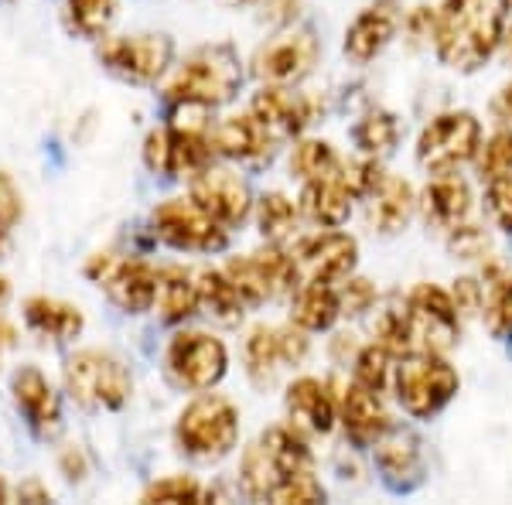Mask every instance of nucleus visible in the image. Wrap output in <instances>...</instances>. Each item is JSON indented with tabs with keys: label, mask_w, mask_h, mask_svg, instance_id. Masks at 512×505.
I'll list each match as a JSON object with an SVG mask.
<instances>
[{
	"label": "nucleus",
	"mask_w": 512,
	"mask_h": 505,
	"mask_svg": "<svg viewBox=\"0 0 512 505\" xmlns=\"http://www.w3.org/2000/svg\"><path fill=\"white\" fill-rule=\"evenodd\" d=\"M437 59L451 69L475 72L502 41V11L495 0H444L434 18Z\"/></svg>",
	"instance_id": "1"
},
{
	"label": "nucleus",
	"mask_w": 512,
	"mask_h": 505,
	"mask_svg": "<svg viewBox=\"0 0 512 505\" xmlns=\"http://www.w3.org/2000/svg\"><path fill=\"white\" fill-rule=\"evenodd\" d=\"M239 441V413L226 396L202 393L178 417V444L198 461L226 458Z\"/></svg>",
	"instance_id": "2"
},
{
	"label": "nucleus",
	"mask_w": 512,
	"mask_h": 505,
	"mask_svg": "<svg viewBox=\"0 0 512 505\" xmlns=\"http://www.w3.org/2000/svg\"><path fill=\"white\" fill-rule=\"evenodd\" d=\"M239 82H243V69H239L236 52L226 45H216L202 48V52L181 65L178 76L168 86V96L175 103L219 106L236 96Z\"/></svg>",
	"instance_id": "3"
},
{
	"label": "nucleus",
	"mask_w": 512,
	"mask_h": 505,
	"mask_svg": "<svg viewBox=\"0 0 512 505\" xmlns=\"http://www.w3.org/2000/svg\"><path fill=\"white\" fill-rule=\"evenodd\" d=\"M65 386L72 400L93 410H120L130 400V372L120 359L96 349L76 352L65 362Z\"/></svg>",
	"instance_id": "4"
},
{
	"label": "nucleus",
	"mask_w": 512,
	"mask_h": 505,
	"mask_svg": "<svg viewBox=\"0 0 512 505\" xmlns=\"http://www.w3.org/2000/svg\"><path fill=\"white\" fill-rule=\"evenodd\" d=\"M301 468H311V451L294 430L270 427L267 434L243 454V485L256 499H270V492L287 475Z\"/></svg>",
	"instance_id": "5"
},
{
	"label": "nucleus",
	"mask_w": 512,
	"mask_h": 505,
	"mask_svg": "<svg viewBox=\"0 0 512 505\" xmlns=\"http://www.w3.org/2000/svg\"><path fill=\"white\" fill-rule=\"evenodd\" d=\"M393 386L403 410L414 417H434L458 393V372L441 359V352H420L396 369Z\"/></svg>",
	"instance_id": "6"
},
{
	"label": "nucleus",
	"mask_w": 512,
	"mask_h": 505,
	"mask_svg": "<svg viewBox=\"0 0 512 505\" xmlns=\"http://www.w3.org/2000/svg\"><path fill=\"white\" fill-rule=\"evenodd\" d=\"M482 151V127L472 113H444L417 140V161L434 175H451Z\"/></svg>",
	"instance_id": "7"
},
{
	"label": "nucleus",
	"mask_w": 512,
	"mask_h": 505,
	"mask_svg": "<svg viewBox=\"0 0 512 505\" xmlns=\"http://www.w3.org/2000/svg\"><path fill=\"white\" fill-rule=\"evenodd\" d=\"M154 233L175 250L212 253L226 246V226L212 219L202 205L185 202V198H171L154 209Z\"/></svg>",
	"instance_id": "8"
},
{
	"label": "nucleus",
	"mask_w": 512,
	"mask_h": 505,
	"mask_svg": "<svg viewBox=\"0 0 512 505\" xmlns=\"http://www.w3.org/2000/svg\"><path fill=\"white\" fill-rule=\"evenodd\" d=\"M229 355L219 338L205 335V331H181L168 345V369L185 389L205 393L226 376Z\"/></svg>",
	"instance_id": "9"
},
{
	"label": "nucleus",
	"mask_w": 512,
	"mask_h": 505,
	"mask_svg": "<svg viewBox=\"0 0 512 505\" xmlns=\"http://www.w3.org/2000/svg\"><path fill=\"white\" fill-rule=\"evenodd\" d=\"M175 45L168 35H123L99 45V62L127 82H154L171 65Z\"/></svg>",
	"instance_id": "10"
},
{
	"label": "nucleus",
	"mask_w": 512,
	"mask_h": 505,
	"mask_svg": "<svg viewBox=\"0 0 512 505\" xmlns=\"http://www.w3.org/2000/svg\"><path fill=\"white\" fill-rule=\"evenodd\" d=\"M407 318L420 352H444L458 342V308L437 284H417L407 297Z\"/></svg>",
	"instance_id": "11"
},
{
	"label": "nucleus",
	"mask_w": 512,
	"mask_h": 505,
	"mask_svg": "<svg viewBox=\"0 0 512 505\" xmlns=\"http://www.w3.org/2000/svg\"><path fill=\"white\" fill-rule=\"evenodd\" d=\"M226 277L236 284L243 301L263 304V301H270V297H277L280 291H287V287H294L297 267H294V256L280 253L277 246H267V250H260V253L229 260Z\"/></svg>",
	"instance_id": "12"
},
{
	"label": "nucleus",
	"mask_w": 512,
	"mask_h": 505,
	"mask_svg": "<svg viewBox=\"0 0 512 505\" xmlns=\"http://www.w3.org/2000/svg\"><path fill=\"white\" fill-rule=\"evenodd\" d=\"M212 144L209 137H202L198 130L185 127H168V130H154L144 140V161L151 171L158 175H198L202 168H209L212 161Z\"/></svg>",
	"instance_id": "13"
},
{
	"label": "nucleus",
	"mask_w": 512,
	"mask_h": 505,
	"mask_svg": "<svg viewBox=\"0 0 512 505\" xmlns=\"http://www.w3.org/2000/svg\"><path fill=\"white\" fill-rule=\"evenodd\" d=\"M89 277L99 287H106L110 301L120 311L140 314L154 304V287H158V273L154 267H147L144 260H113V256H96L89 263Z\"/></svg>",
	"instance_id": "14"
},
{
	"label": "nucleus",
	"mask_w": 512,
	"mask_h": 505,
	"mask_svg": "<svg viewBox=\"0 0 512 505\" xmlns=\"http://www.w3.org/2000/svg\"><path fill=\"white\" fill-rule=\"evenodd\" d=\"M318 38L311 31H284L274 41L256 52L253 69L260 79L274 82V86H287V82L304 79L318 62Z\"/></svg>",
	"instance_id": "15"
},
{
	"label": "nucleus",
	"mask_w": 512,
	"mask_h": 505,
	"mask_svg": "<svg viewBox=\"0 0 512 505\" xmlns=\"http://www.w3.org/2000/svg\"><path fill=\"white\" fill-rule=\"evenodd\" d=\"M355 256H359V246L345 233H325L315 239H304L294 253L297 280H304V284H332V280H342L352 273Z\"/></svg>",
	"instance_id": "16"
},
{
	"label": "nucleus",
	"mask_w": 512,
	"mask_h": 505,
	"mask_svg": "<svg viewBox=\"0 0 512 505\" xmlns=\"http://www.w3.org/2000/svg\"><path fill=\"white\" fill-rule=\"evenodd\" d=\"M192 202L222 226H239L250 215V185L229 168H202L192 178Z\"/></svg>",
	"instance_id": "17"
},
{
	"label": "nucleus",
	"mask_w": 512,
	"mask_h": 505,
	"mask_svg": "<svg viewBox=\"0 0 512 505\" xmlns=\"http://www.w3.org/2000/svg\"><path fill=\"white\" fill-rule=\"evenodd\" d=\"M253 117L263 123L270 137H294L311 123V103L304 96L291 93L287 86H274L253 96Z\"/></svg>",
	"instance_id": "18"
},
{
	"label": "nucleus",
	"mask_w": 512,
	"mask_h": 505,
	"mask_svg": "<svg viewBox=\"0 0 512 505\" xmlns=\"http://www.w3.org/2000/svg\"><path fill=\"white\" fill-rule=\"evenodd\" d=\"M11 393H14V403H18V410L28 417V424L38 430V434H52V430H59V396L52 393V386H48V379L41 376L35 366H24L14 372L11 379Z\"/></svg>",
	"instance_id": "19"
},
{
	"label": "nucleus",
	"mask_w": 512,
	"mask_h": 505,
	"mask_svg": "<svg viewBox=\"0 0 512 505\" xmlns=\"http://www.w3.org/2000/svg\"><path fill=\"white\" fill-rule=\"evenodd\" d=\"M396 21H400V14H396L393 0H379V4L366 7V11L352 21V28L345 31V55L355 62L376 59V55L390 45Z\"/></svg>",
	"instance_id": "20"
},
{
	"label": "nucleus",
	"mask_w": 512,
	"mask_h": 505,
	"mask_svg": "<svg viewBox=\"0 0 512 505\" xmlns=\"http://www.w3.org/2000/svg\"><path fill=\"white\" fill-rule=\"evenodd\" d=\"M287 413L297 420V427L304 430H315V434H328L338 420V410H335V400L328 393V386L321 379H294L287 386Z\"/></svg>",
	"instance_id": "21"
},
{
	"label": "nucleus",
	"mask_w": 512,
	"mask_h": 505,
	"mask_svg": "<svg viewBox=\"0 0 512 505\" xmlns=\"http://www.w3.org/2000/svg\"><path fill=\"white\" fill-rule=\"evenodd\" d=\"M342 424L345 430L355 437V441L376 444V437H383L390 430V417H386L383 403H379V393L362 383H352L342 393Z\"/></svg>",
	"instance_id": "22"
},
{
	"label": "nucleus",
	"mask_w": 512,
	"mask_h": 505,
	"mask_svg": "<svg viewBox=\"0 0 512 505\" xmlns=\"http://www.w3.org/2000/svg\"><path fill=\"white\" fill-rule=\"evenodd\" d=\"M352 192L345 188V181L338 175L328 178H315V181H304V192H301V212L308 215L311 222L318 226H342L352 212Z\"/></svg>",
	"instance_id": "23"
},
{
	"label": "nucleus",
	"mask_w": 512,
	"mask_h": 505,
	"mask_svg": "<svg viewBox=\"0 0 512 505\" xmlns=\"http://www.w3.org/2000/svg\"><path fill=\"white\" fill-rule=\"evenodd\" d=\"M212 151L222 157H233V161H253L270 151V134L263 130V123L253 117H229L222 120L209 137Z\"/></svg>",
	"instance_id": "24"
},
{
	"label": "nucleus",
	"mask_w": 512,
	"mask_h": 505,
	"mask_svg": "<svg viewBox=\"0 0 512 505\" xmlns=\"http://www.w3.org/2000/svg\"><path fill=\"white\" fill-rule=\"evenodd\" d=\"M366 198H369V222H373L379 233H396V229H403L410 212H414V192H410V185L400 178H383Z\"/></svg>",
	"instance_id": "25"
},
{
	"label": "nucleus",
	"mask_w": 512,
	"mask_h": 505,
	"mask_svg": "<svg viewBox=\"0 0 512 505\" xmlns=\"http://www.w3.org/2000/svg\"><path fill=\"white\" fill-rule=\"evenodd\" d=\"M195 287H198V304H202L212 321H219V325H239V318H243V294L226 277V270H202L195 277Z\"/></svg>",
	"instance_id": "26"
},
{
	"label": "nucleus",
	"mask_w": 512,
	"mask_h": 505,
	"mask_svg": "<svg viewBox=\"0 0 512 505\" xmlns=\"http://www.w3.org/2000/svg\"><path fill=\"white\" fill-rule=\"evenodd\" d=\"M420 205H424L427 219L451 229L472 212V192H468V185L461 178H437L424 188Z\"/></svg>",
	"instance_id": "27"
},
{
	"label": "nucleus",
	"mask_w": 512,
	"mask_h": 505,
	"mask_svg": "<svg viewBox=\"0 0 512 505\" xmlns=\"http://www.w3.org/2000/svg\"><path fill=\"white\" fill-rule=\"evenodd\" d=\"M24 321L38 331V335H48L55 342H65V338H76L86 318H82L79 308L65 301H55V297H31L24 304Z\"/></svg>",
	"instance_id": "28"
},
{
	"label": "nucleus",
	"mask_w": 512,
	"mask_h": 505,
	"mask_svg": "<svg viewBox=\"0 0 512 505\" xmlns=\"http://www.w3.org/2000/svg\"><path fill=\"white\" fill-rule=\"evenodd\" d=\"M376 465L383 468V475L393 485H410L420 475V451L417 441L403 430H386L383 437H376Z\"/></svg>",
	"instance_id": "29"
},
{
	"label": "nucleus",
	"mask_w": 512,
	"mask_h": 505,
	"mask_svg": "<svg viewBox=\"0 0 512 505\" xmlns=\"http://www.w3.org/2000/svg\"><path fill=\"white\" fill-rule=\"evenodd\" d=\"M154 304H158L164 321H185L198 308L195 277L181 267L158 270V287H154Z\"/></svg>",
	"instance_id": "30"
},
{
	"label": "nucleus",
	"mask_w": 512,
	"mask_h": 505,
	"mask_svg": "<svg viewBox=\"0 0 512 505\" xmlns=\"http://www.w3.org/2000/svg\"><path fill=\"white\" fill-rule=\"evenodd\" d=\"M342 314L338 304V291H332L328 284H304L294 297V325L304 331H328Z\"/></svg>",
	"instance_id": "31"
},
{
	"label": "nucleus",
	"mask_w": 512,
	"mask_h": 505,
	"mask_svg": "<svg viewBox=\"0 0 512 505\" xmlns=\"http://www.w3.org/2000/svg\"><path fill=\"white\" fill-rule=\"evenodd\" d=\"M246 366L250 376L260 383H270L277 369H284V349H280V328H253L246 338Z\"/></svg>",
	"instance_id": "32"
},
{
	"label": "nucleus",
	"mask_w": 512,
	"mask_h": 505,
	"mask_svg": "<svg viewBox=\"0 0 512 505\" xmlns=\"http://www.w3.org/2000/svg\"><path fill=\"white\" fill-rule=\"evenodd\" d=\"M117 18V0H65V21L82 38H103Z\"/></svg>",
	"instance_id": "33"
},
{
	"label": "nucleus",
	"mask_w": 512,
	"mask_h": 505,
	"mask_svg": "<svg viewBox=\"0 0 512 505\" xmlns=\"http://www.w3.org/2000/svg\"><path fill=\"white\" fill-rule=\"evenodd\" d=\"M291 171L301 181L328 178L338 171V154L328 140H301L291 154Z\"/></svg>",
	"instance_id": "34"
},
{
	"label": "nucleus",
	"mask_w": 512,
	"mask_h": 505,
	"mask_svg": "<svg viewBox=\"0 0 512 505\" xmlns=\"http://www.w3.org/2000/svg\"><path fill=\"white\" fill-rule=\"evenodd\" d=\"M396 137H400V123H396L393 113L386 110H373L369 117H362V123L355 127V144L366 154H390L396 147Z\"/></svg>",
	"instance_id": "35"
},
{
	"label": "nucleus",
	"mask_w": 512,
	"mask_h": 505,
	"mask_svg": "<svg viewBox=\"0 0 512 505\" xmlns=\"http://www.w3.org/2000/svg\"><path fill=\"white\" fill-rule=\"evenodd\" d=\"M256 219H260V233L277 243V239H284L294 229L297 209H294L291 198H284L280 192H270L260 198V205H256Z\"/></svg>",
	"instance_id": "36"
},
{
	"label": "nucleus",
	"mask_w": 512,
	"mask_h": 505,
	"mask_svg": "<svg viewBox=\"0 0 512 505\" xmlns=\"http://www.w3.org/2000/svg\"><path fill=\"white\" fill-rule=\"evenodd\" d=\"M270 499L280 505H308V502L325 499V488H321L318 478L311 475V468H301V471H294V475H287L284 482L270 492Z\"/></svg>",
	"instance_id": "37"
},
{
	"label": "nucleus",
	"mask_w": 512,
	"mask_h": 505,
	"mask_svg": "<svg viewBox=\"0 0 512 505\" xmlns=\"http://www.w3.org/2000/svg\"><path fill=\"white\" fill-rule=\"evenodd\" d=\"M376 338L386 352H396V355H410L417 349L414 342V331H410V318L407 311H386L376 325Z\"/></svg>",
	"instance_id": "38"
},
{
	"label": "nucleus",
	"mask_w": 512,
	"mask_h": 505,
	"mask_svg": "<svg viewBox=\"0 0 512 505\" xmlns=\"http://www.w3.org/2000/svg\"><path fill=\"white\" fill-rule=\"evenodd\" d=\"M355 383L376 389V393L386 389V383H390V352L383 345H369V349L359 352V359H355Z\"/></svg>",
	"instance_id": "39"
},
{
	"label": "nucleus",
	"mask_w": 512,
	"mask_h": 505,
	"mask_svg": "<svg viewBox=\"0 0 512 505\" xmlns=\"http://www.w3.org/2000/svg\"><path fill=\"white\" fill-rule=\"evenodd\" d=\"M205 488L192 475H168L144 492V502H202Z\"/></svg>",
	"instance_id": "40"
},
{
	"label": "nucleus",
	"mask_w": 512,
	"mask_h": 505,
	"mask_svg": "<svg viewBox=\"0 0 512 505\" xmlns=\"http://www.w3.org/2000/svg\"><path fill=\"white\" fill-rule=\"evenodd\" d=\"M485 321L495 338H512V277L499 280L485 304Z\"/></svg>",
	"instance_id": "41"
},
{
	"label": "nucleus",
	"mask_w": 512,
	"mask_h": 505,
	"mask_svg": "<svg viewBox=\"0 0 512 505\" xmlns=\"http://www.w3.org/2000/svg\"><path fill=\"white\" fill-rule=\"evenodd\" d=\"M485 178H499V175H509L512 171V130H502L495 134L489 144L482 147V161H478Z\"/></svg>",
	"instance_id": "42"
},
{
	"label": "nucleus",
	"mask_w": 512,
	"mask_h": 505,
	"mask_svg": "<svg viewBox=\"0 0 512 505\" xmlns=\"http://www.w3.org/2000/svg\"><path fill=\"white\" fill-rule=\"evenodd\" d=\"M485 198H489V212L499 222V229L512 233V171L509 175L489 178V195Z\"/></svg>",
	"instance_id": "43"
},
{
	"label": "nucleus",
	"mask_w": 512,
	"mask_h": 505,
	"mask_svg": "<svg viewBox=\"0 0 512 505\" xmlns=\"http://www.w3.org/2000/svg\"><path fill=\"white\" fill-rule=\"evenodd\" d=\"M451 253L458 256V260H475V256H482L489 250V239L478 226H451V239H448Z\"/></svg>",
	"instance_id": "44"
},
{
	"label": "nucleus",
	"mask_w": 512,
	"mask_h": 505,
	"mask_svg": "<svg viewBox=\"0 0 512 505\" xmlns=\"http://www.w3.org/2000/svg\"><path fill=\"white\" fill-rule=\"evenodd\" d=\"M373 301H376V287L369 284V280H362V277L349 280V284H345L342 291H338V304H342V314H362V311L373 308Z\"/></svg>",
	"instance_id": "45"
},
{
	"label": "nucleus",
	"mask_w": 512,
	"mask_h": 505,
	"mask_svg": "<svg viewBox=\"0 0 512 505\" xmlns=\"http://www.w3.org/2000/svg\"><path fill=\"white\" fill-rule=\"evenodd\" d=\"M21 219V192L11 178L0 171V226L11 229Z\"/></svg>",
	"instance_id": "46"
},
{
	"label": "nucleus",
	"mask_w": 512,
	"mask_h": 505,
	"mask_svg": "<svg viewBox=\"0 0 512 505\" xmlns=\"http://www.w3.org/2000/svg\"><path fill=\"white\" fill-rule=\"evenodd\" d=\"M454 308L465 311V314L478 311V284L475 280H458V287H454Z\"/></svg>",
	"instance_id": "47"
},
{
	"label": "nucleus",
	"mask_w": 512,
	"mask_h": 505,
	"mask_svg": "<svg viewBox=\"0 0 512 505\" xmlns=\"http://www.w3.org/2000/svg\"><path fill=\"white\" fill-rule=\"evenodd\" d=\"M492 110H495V117L499 120H506V123H512V82L506 89H502L499 96H495V103H492Z\"/></svg>",
	"instance_id": "48"
},
{
	"label": "nucleus",
	"mask_w": 512,
	"mask_h": 505,
	"mask_svg": "<svg viewBox=\"0 0 512 505\" xmlns=\"http://www.w3.org/2000/svg\"><path fill=\"white\" fill-rule=\"evenodd\" d=\"M7 297H11V284H7V280H4V277H0V304H4V301H7Z\"/></svg>",
	"instance_id": "49"
},
{
	"label": "nucleus",
	"mask_w": 512,
	"mask_h": 505,
	"mask_svg": "<svg viewBox=\"0 0 512 505\" xmlns=\"http://www.w3.org/2000/svg\"><path fill=\"white\" fill-rule=\"evenodd\" d=\"M226 4H233V7H239V4H253V0H226Z\"/></svg>",
	"instance_id": "50"
},
{
	"label": "nucleus",
	"mask_w": 512,
	"mask_h": 505,
	"mask_svg": "<svg viewBox=\"0 0 512 505\" xmlns=\"http://www.w3.org/2000/svg\"><path fill=\"white\" fill-rule=\"evenodd\" d=\"M7 499V488H4V482H0V502H4Z\"/></svg>",
	"instance_id": "51"
},
{
	"label": "nucleus",
	"mask_w": 512,
	"mask_h": 505,
	"mask_svg": "<svg viewBox=\"0 0 512 505\" xmlns=\"http://www.w3.org/2000/svg\"><path fill=\"white\" fill-rule=\"evenodd\" d=\"M506 45H509V55H512V31H509V35H506Z\"/></svg>",
	"instance_id": "52"
},
{
	"label": "nucleus",
	"mask_w": 512,
	"mask_h": 505,
	"mask_svg": "<svg viewBox=\"0 0 512 505\" xmlns=\"http://www.w3.org/2000/svg\"><path fill=\"white\" fill-rule=\"evenodd\" d=\"M502 4H506V11H512V0H502Z\"/></svg>",
	"instance_id": "53"
},
{
	"label": "nucleus",
	"mask_w": 512,
	"mask_h": 505,
	"mask_svg": "<svg viewBox=\"0 0 512 505\" xmlns=\"http://www.w3.org/2000/svg\"><path fill=\"white\" fill-rule=\"evenodd\" d=\"M0 243H4V226H0Z\"/></svg>",
	"instance_id": "54"
}]
</instances>
